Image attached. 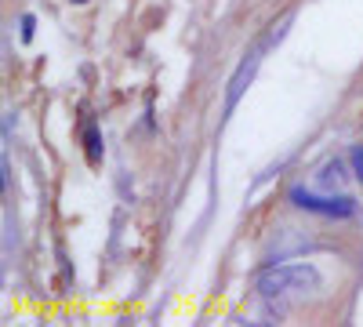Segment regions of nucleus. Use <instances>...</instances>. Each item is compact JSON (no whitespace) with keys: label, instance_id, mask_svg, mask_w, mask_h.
Wrapping results in <instances>:
<instances>
[{"label":"nucleus","instance_id":"nucleus-1","mask_svg":"<svg viewBox=\"0 0 363 327\" xmlns=\"http://www.w3.org/2000/svg\"><path fill=\"white\" fill-rule=\"evenodd\" d=\"M320 287H323V277L309 262L272 265V270H265L258 277V294L265 302H277V306H294V302H301L306 294H313Z\"/></svg>","mask_w":363,"mask_h":327},{"label":"nucleus","instance_id":"nucleus-2","mask_svg":"<svg viewBox=\"0 0 363 327\" xmlns=\"http://www.w3.org/2000/svg\"><path fill=\"white\" fill-rule=\"evenodd\" d=\"M287 200L298 207V211L323 215V218H352V215H356V200L345 196V193H338V196H316V193H309V189L294 186V189L287 193Z\"/></svg>","mask_w":363,"mask_h":327},{"label":"nucleus","instance_id":"nucleus-3","mask_svg":"<svg viewBox=\"0 0 363 327\" xmlns=\"http://www.w3.org/2000/svg\"><path fill=\"white\" fill-rule=\"evenodd\" d=\"M255 73H258V55H247L244 62H240V70L233 73V80H229V92H225V109H229V113L236 109L240 95L247 92V84L255 80Z\"/></svg>","mask_w":363,"mask_h":327},{"label":"nucleus","instance_id":"nucleus-4","mask_svg":"<svg viewBox=\"0 0 363 327\" xmlns=\"http://www.w3.org/2000/svg\"><path fill=\"white\" fill-rule=\"evenodd\" d=\"M345 182H349V171H345V164H342L338 157H335V160H327V164H320V171H316V186H320L323 193H342Z\"/></svg>","mask_w":363,"mask_h":327},{"label":"nucleus","instance_id":"nucleus-5","mask_svg":"<svg viewBox=\"0 0 363 327\" xmlns=\"http://www.w3.org/2000/svg\"><path fill=\"white\" fill-rule=\"evenodd\" d=\"M84 145H87V160L99 164L102 160V135H99V128H87L84 131Z\"/></svg>","mask_w":363,"mask_h":327},{"label":"nucleus","instance_id":"nucleus-6","mask_svg":"<svg viewBox=\"0 0 363 327\" xmlns=\"http://www.w3.org/2000/svg\"><path fill=\"white\" fill-rule=\"evenodd\" d=\"M349 164H352V174L359 178V182H363V145H356V150H352V157H349Z\"/></svg>","mask_w":363,"mask_h":327},{"label":"nucleus","instance_id":"nucleus-7","mask_svg":"<svg viewBox=\"0 0 363 327\" xmlns=\"http://www.w3.org/2000/svg\"><path fill=\"white\" fill-rule=\"evenodd\" d=\"M22 40H33V15L22 18Z\"/></svg>","mask_w":363,"mask_h":327},{"label":"nucleus","instance_id":"nucleus-8","mask_svg":"<svg viewBox=\"0 0 363 327\" xmlns=\"http://www.w3.org/2000/svg\"><path fill=\"white\" fill-rule=\"evenodd\" d=\"M69 4H87V0H69Z\"/></svg>","mask_w":363,"mask_h":327}]
</instances>
